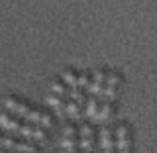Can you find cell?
Wrapping results in <instances>:
<instances>
[{
  "mask_svg": "<svg viewBox=\"0 0 157 153\" xmlns=\"http://www.w3.org/2000/svg\"><path fill=\"white\" fill-rule=\"evenodd\" d=\"M82 106H84V104H80V102H76V100H71V98H70V100L65 102V112H67V118H71V120H78V123H80L82 118L86 117Z\"/></svg>",
  "mask_w": 157,
  "mask_h": 153,
  "instance_id": "9c48e42d",
  "label": "cell"
},
{
  "mask_svg": "<svg viewBox=\"0 0 157 153\" xmlns=\"http://www.w3.org/2000/svg\"><path fill=\"white\" fill-rule=\"evenodd\" d=\"M21 124H23V118L17 117V114H12L10 110H8V112H0V129H2V131H8V133L18 135Z\"/></svg>",
  "mask_w": 157,
  "mask_h": 153,
  "instance_id": "8992f818",
  "label": "cell"
},
{
  "mask_svg": "<svg viewBox=\"0 0 157 153\" xmlns=\"http://www.w3.org/2000/svg\"><path fill=\"white\" fill-rule=\"evenodd\" d=\"M98 106H100V98L90 94V98H86V102H84V114L88 118H94L98 112Z\"/></svg>",
  "mask_w": 157,
  "mask_h": 153,
  "instance_id": "30bf717a",
  "label": "cell"
},
{
  "mask_svg": "<svg viewBox=\"0 0 157 153\" xmlns=\"http://www.w3.org/2000/svg\"><path fill=\"white\" fill-rule=\"evenodd\" d=\"M106 78H108V71L106 70H96L94 71V80L90 82V86H88V92L92 96L102 98V90H104V86H106Z\"/></svg>",
  "mask_w": 157,
  "mask_h": 153,
  "instance_id": "ba28073f",
  "label": "cell"
},
{
  "mask_svg": "<svg viewBox=\"0 0 157 153\" xmlns=\"http://www.w3.org/2000/svg\"><path fill=\"white\" fill-rule=\"evenodd\" d=\"M117 117V106H114V100H106L98 106V112H96V117L94 120L96 123H106V120H114Z\"/></svg>",
  "mask_w": 157,
  "mask_h": 153,
  "instance_id": "52a82bcc",
  "label": "cell"
},
{
  "mask_svg": "<svg viewBox=\"0 0 157 153\" xmlns=\"http://www.w3.org/2000/svg\"><path fill=\"white\" fill-rule=\"evenodd\" d=\"M121 86H112V84H106L104 90H102V98H106V100H118V96H121Z\"/></svg>",
  "mask_w": 157,
  "mask_h": 153,
  "instance_id": "4fadbf2b",
  "label": "cell"
},
{
  "mask_svg": "<svg viewBox=\"0 0 157 153\" xmlns=\"http://www.w3.org/2000/svg\"><path fill=\"white\" fill-rule=\"evenodd\" d=\"M45 102H47V106H51V108H55V106H63V104H65L63 96L55 94V92H49V94H47V98H45Z\"/></svg>",
  "mask_w": 157,
  "mask_h": 153,
  "instance_id": "e0dca14e",
  "label": "cell"
},
{
  "mask_svg": "<svg viewBox=\"0 0 157 153\" xmlns=\"http://www.w3.org/2000/svg\"><path fill=\"white\" fill-rule=\"evenodd\" d=\"M18 137H25V139H33V141H45L47 135H45V129L41 127V124L37 123H31V120H27V123L21 124V129H18Z\"/></svg>",
  "mask_w": 157,
  "mask_h": 153,
  "instance_id": "277c9868",
  "label": "cell"
},
{
  "mask_svg": "<svg viewBox=\"0 0 157 153\" xmlns=\"http://www.w3.org/2000/svg\"><path fill=\"white\" fill-rule=\"evenodd\" d=\"M114 141H117V151L128 153L133 149V133H131V127L127 120H121L114 124Z\"/></svg>",
  "mask_w": 157,
  "mask_h": 153,
  "instance_id": "6da1fadb",
  "label": "cell"
},
{
  "mask_svg": "<svg viewBox=\"0 0 157 153\" xmlns=\"http://www.w3.org/2000/svg\"><path fill=\"white\" fill-rule=\"evenodd\" d=\"M37 124H41L43 129H49V127H53V114L49 110H43L41 108V114H39V120H37Z\"/></svg>",
  "mask_w": 157,
  "mask_h": 153,
  "instance_id": "2e32d148",
  "label": "cell"
},
{
  "mask_svg": "<svg viewBox=\"0 0 157 153\" xmlns=\"http://www.w3.org/2000/svg\"><path fill=\"white\" fill-rule=\"evenodd\" d=\"M61 149L63 151H78L80 149V135H63Z\"/></svg>",
  "mask_w": 157,
  "mask_h": 153,
  "instance_id": "8fae6325",
  "label": "cell"
},
{
  "mask_svg": "<svg viewBox=\"0 0 157 153\" xmlns=\"http://www.w3.org/2000/svg\"><path fill=\"white\" fill-rule=\"evenodd\" d=\"M12 151H39V145L37 143H33V139H17V143H14V149Z\"/></svg>",
  "mask_w": 157,
  "mask_h": 153,
  "instance_id": "7c38bea8",
  "label": "cell"
},
{
  "mask_svg": "<svg viewBox=\"0 0 157 153\" xmlns=\"http://www.w3.org/2000/svg\"><path fill=\"white\" fill-rule=\"evenodd\" d=\"M106 84H112V86H121V84H122V76L118 74V71H108Z\"/></svg>",
  "mask_w": 157,
  "mask_h": 153,
  "instance_id": "d6986e66",
  "label": "cell"
},
{
  "mask_svg": "<svg viewBox=\"0 0 157 153\" xmlns=\"http://www.w3.org/2000/svg\"><path fill=\"white\" fill-rule=\"evenodd\" d=\"M51 92H55V94H59V96H67L70 94V86H67L63 80H55V82L51 84Z\"/></svg>",
  "mask_w": 157,
  "mask_h": 153,
  "instance_id": "9a60e30c",
  "label": "cell"
},
{
  "mask_svg": "<svg viewBox=\"0 0 157 153\" xmlns=\"http://www.w3.org/2000/svg\"><path fill=\"white\" fill-rule=\"evenodd\" d=\"M90 80H92V71H80L78 74V86L80 88H88L90 86Z\"/></svg>",
  "mask_w": 157,
  "mask_h": 153,
  "instance_id": "ac0fdd59",
  "label": "cell"
},
{
  "mask_svg": "<svg viewBox=\"0 0 157 153\" xmlns=\"http://www.w3.org/2000/svg\"><path fill=\"white\" fill-rule=\"evenodd\" d=\"M98 139L102 143V151H117V141H114V124L112 120L100 123V131H98Z\"/></svg>",
  "mask_w": 157,
  "mask_h": 153,
  "instance_id": "3957f363",
  "label": "cell"
},
{
  "mask_svg": "<svg viewBox=\"0 0 157 153\" xmlns=\"http://www.w3.org/2000/svg\"><path fill=\"white\" fill-rule=\"evenodd\" d=\"M63 135H78L76 123H65V124H63Z\"/></svg>",
  "mask_w": 157,
  "mask_h": 153,
  "instance_id": "ffe728a7",
  "label": "cell"
},
{
  "mask_svg": "<svg viewBox=\"0 0 157 153\" xmlns=\"http://www.w3.org/2000/svg\"><path fill=\"white\" fill-rule=\"evenodd\" d=\"M4 106L6 110H10L12 114H17V117H21L25 120V117H27V112H29L31 104L27 100H23V98H18V96H8L4 100Z\"/></svg>",
  "mask_w": 157,
  "mask_h": 153,
  "instance_id": "5b68a950",
  "label": "cell"
},
{
  "mask_svg": "<svg viewBox=\"0 0 157 153\" xmlns=\"http://www.w3.org/2000/svg\"><path fill=\"white\" fill-rule=\"evenodd\" d=\"M61 80H63L67 86H78V71L71 70V67H65L63 71H61Z\"/></svg>",
  "mask_w": 157,
  "mask_h": 153,
  "instance_id": "5bb4252c",
  "label": "cell"
},
{
  "mask_svg": "<svg viewBox=\"0 0 157 153\" xmlns=\"http://www.w3.org/2000/svg\"><path fill=\"white\" fill-rule=\"evenodd\" d=\"M78 135H80V149L82 151H92L94 143H96V131H94V124H90L88 120L82 118L80 127H78Z\"/></svg>",
  "mask_w": 157,
  "mask_h": 153,
  "instance_id": "7a4b0ae2",
  "label": "cell"
}]
</instances>
